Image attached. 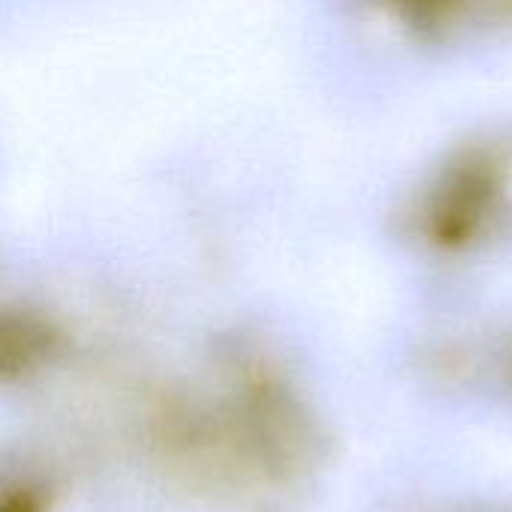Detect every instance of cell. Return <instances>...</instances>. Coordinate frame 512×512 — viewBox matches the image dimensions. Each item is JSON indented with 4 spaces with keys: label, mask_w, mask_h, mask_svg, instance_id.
<instances>
[{
    "label": "cell",
    "mask_w": 512,
    "mask_h": 512,
    "mask_svg": "<svg viewBox=\"0 0 512 512\" xmlns=\"http://www.w3.org/2000/svg\"><path fill=\"white\" fill-rule=\"evenodd\" d=\"M384 390L423 423L512 435V321H429L393 339Z\"/></svg>",
    "instance_id": "obj_1"
},
{
    "label": "cell",
    "mask_w": 512,
    "mask_h": 512,
    "mask_svg": "<svg viewBox=\"0 0 512 512\" xmlns=\"http://www.w3.org/2000/svg\"><path fill=\"white\" fill-rule=\"evenodd\" d=\"M438 450H405L384 462L357 512H438Z\"/></svg>",
    "instance_id": "obj_2"
},
{
    "label": "cell",
    "mask_w": 512,
    "mask_h": 512,
    "mask_svg": "<svg viewBox=\"0 0 512 512\" xmlns=\"http://www.w3.org/2000/svg\"><path fill=\"white\" fill-rule=\"evenodd\" d=\"M435 498L438 512H512V480L474 471L441 453Z\"/></svg>",
    "instance_id": "obj_3"
}]
</instances>
